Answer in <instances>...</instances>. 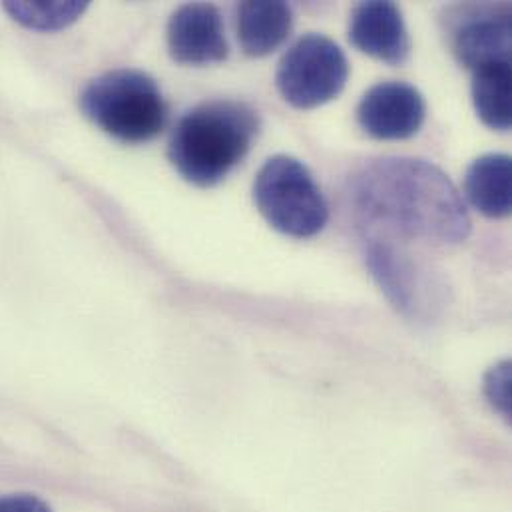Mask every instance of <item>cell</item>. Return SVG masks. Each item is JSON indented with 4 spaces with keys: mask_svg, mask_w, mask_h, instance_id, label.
Here are the masks:
<instances>
[{
    "mask_svg": "<svg viewBox=\"0 0 512 512\" xmlns=\"http://www.w3.org/2000/svg\"><path fill=\"white\" fill-rule=\"evenodd\" d=\"M349 78L343 50L327 36L309 32L281 56L275 84L287 104L299 110L335 100Z\"/></svg>",
    "mask_w": 512,
    "mask_h": 512,
    "instance_id": "cell-5",
    "label": "cell"
},
{
    "mask_svg": "<svg viewBox=\"0 0 512 512\" xmlns=\"http://www.w3.org/2000/svg\"><path fill=\"white\" fill-rule=\"evenodd\" d=\"M259 114L248 102L216 98L188 110L176 124L168 158L178 174L200 188L224 182L250 154Z\"/></svg>",
    "mask_w": 512,
    "mask_h": 512,
    "instance_id": "cell-2",
    "label": "cell"
},
{
    "mask_svg": "<svg viewBox=\"0 0 512 512\" xmlns=\"http://www.w3.org/2000/svg\"><path fill=\"white\" fill-rule=\"evenodd\" d=\"M80 110L100 130L126 144L154 140L168 122V102L158 82L134 68L92 78L80 94Z\"/></svg>",
    "mask_w": 512,
    "mask_h": 512,
    "instance_id": "cell-3",
    "label": "cell"
},
{
    "mask_svg": "<svg viewBox=\"0 0 512 512\" xmlns=\"http://www.w3.org/2000/svg\"><path fill=\"white\" fill-rule=\"evenodd\" d=\"M465 192L487 218H507L512 210V162L507 154L477 158L465 176Z\"/></svg>",
    "mask_w": 512,
    "mask_h": 512,
    "instance_id": "cell-12",
    "label": "cell"
},
{
    "mask_svg": "<svg viewBox=\"0 0 512 512\" xmlns=\"http://www.w3.org/2000/svg\"><path fill=\"white\" fill-rule=\"evenodd\" d=\"M254 202L273 230L297 240L317 236L329 220L327 200L309 168L283 154L257 172Z\"/></svg>",
    "mask_w": 512,
    "mask_h": 512,
    "instance_id": "cell-4",
    "label": "cell"
},
{
    "mask_svg": "<svg viewBox=\"0 0 512 512\" xmlns=\"http://www.w3.org/2000/svg\"><path fill=\"white\" fill-rule=\"evenodd\" d=\"M449 44L469 70L511 62L512 18L509 4H463L447 12Z\"/></svg>",
    "mask_w": 512,
    "mask_h": 512,
    "instance_id": "cell-6",
    "label": "cell"
},
{
    "mask_svg": "<svg viewBox=\"0 0 512 512\" xmlns=\"http://www.w3.org/2000/svg\"><path fill=\"white\" fill-rule=\"evenodd\" d=\"M349 198L365 228L383 238L457 246L471 236V216L453 180L421 158H377L349 184Z\"/></svg>",
    "mask_w": 512,
    "mask_h": 512,
    "instance_id": "cell-1",
    "label": "cell"
},
{
    "mask_svg": "<svg viewBox=\"0 0 512 512\" xmlns=\"http://www.w3.org/2000/svg\"><path fill=\"white\" fill-rule=\"evenodd\" d=\"M473 104L485 126L511 130V62H497L473 72Z\"/></svg>",
    "mask_w": 512,
    "mask_h": 512,
    "instance_id": "cell-13",
    "label": "cell"
},
{
    "mask_svg": "<svg viewBox=\"0 0 512 512\" xmlns=\"http://www.w3.org/2000/svg\"><path fill=\"white\" fill-rule=\"evenodd\" d=\"M86 2H8L4 8L14 16V20L38 28L54 30L76 22L86 10Z\"/></svg>",
    "mask_w": 512,
    "mask_h": 512,
    "instance_id": "cell-14",
    "label": "cell"
},
{
    "mask_svg": "<svg viewBox=\"0 0 512 512\" xmlns=\"http://www.w3.org/2000/svg\"><path fill=\"white\" fill-rule=\"evenodd\" d=\"M485 393L489 403L509 421L511 419V363L495 365L485 377Z\"/></svg>",
    "mask_w": 512,
    "mask_h": 512,
    "instance_id": "cell-15",
    "label": "cell"
},
{
    "mask_svg": "<svg viewBox=\"0 0 512 512\" xmlns=\"http://www.w3.org/2000/svg\"><path fill=\"white\" fill-rule=\"evenodd\" d=\"M168 50L180 64L208 66L224 62L230 46L220 10L204 2L180 6L168 22Z\"/></svg>",
    "mask_w": 512,
    "mask_h": 512,
    "instance_id": "cell-8",
    "label": "cell"
},
{
    "mask_svg": "<svg viewBox=\"0 0 512 512\" xmlns=\"http://www.w3.org/2000/svg\"><path fill=\"white\" fill-rule=\"evenodd\" d=\"M427 116L423 94L407 82H379L371 86L359 106L357 122L361 130L377 140L413 138Z\"/></svg>",
    "mask_w": 512,
    "mask_h": 512,
    "instance_id": "cell-7",
    "label": "cell"
},
{
    "mask_svg": "<svg viewBox=\"0 0 512 512\" xmlns=\"http://www.w3.org/2000/svg\"><path fill=\"white\" fill-rule=\"evenodd\" d=\"M349 40L363 54L389 66H403L411 56V38L403 12L385 0L361 2L349 20Z\"/></svg>",
    "mask_w": 512,
    "mask_h": 512,
    "instance_id": "cell-9",
    "label": "cell"
},
{
    "mask_svg": "<svg viewBox=\"0 0 512 512\" xmlns=\"http://www.w3.org/2000/svg\"><path fill=\"white\" fill-rule=\"evenodd\" d=\"M365 257L371 275L391 303L405 315H423V311L429 307L425 299L431 293L427 283L429 271L421 269V265H417L409 254L397 248L391 240L379 236L369 238Z\"/></svg>",
    "mask_w": 512,
    "mask_h": 512,
    "instance_id": "cell-10",
    "label": "cell"
},
{
    "mask_svg": "<svg viewBox=\"0 0 512 512\" xmlns=\"http://www.w3.org/2000/svg\"><path fill=\"white\" fill-rule=\"evenodd\" d=\"M238 40L248 56L263 58L275 52L291 34V6L279 0H248L238 6Z\"/></svg>",
    "mask_w": 512,
    "mask_h": 512,
    "instance_id": "cell-11",
    "label": "cell"
},
{
    "mask_svg": "<svg viewBox=\"0 0 512 512\" xmlns=\"http://www.w3.org/2000/svg\"><path fill=\"white\" fill-rule=\"evenodd\" d=\"M0 512H52L50 507L32 495L0 497Z\"/></svg>",
    "mask_w": 512,
    "mask_h": 512,
    "instance_id": "cell-16",
    "label": "cell"
}]
</instances>
